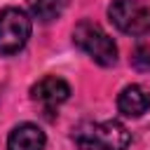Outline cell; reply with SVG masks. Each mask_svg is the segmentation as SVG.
<instances>
[{"mask_svg": "<svg viewBox=\"0 0 150 150\" xmlns=\"http://www.w3.org/2000/svg\"><path fill=\"white\" fill-rule=\"evenodd\" d=\"M108 16L117 30L127 35H148L150 33V7L138 0H112Z\"/></svg>", "mask_w": 150, "mask_h": 150, "instance_id": "3957f363", "label": "cell"}, {"mask_svg": "<svg viewBox=\"0 0 150 150\" xmlns=\"http://www.w3.org/2000/svg\"><path fill=\"white\" fill-rule=\"evenodd\" d=\"M77 150H127L131 134L117 120L105 122H84L73 131Z\"/></svg>", "mask_w": 150, "mask_h": 150, "instance_id": "6da1fadb", "label": "cell"}, {"mask_svg": "<svg viewBox=\"0 0 150 150\" xmlns=\"http://www.w3.org/2000/svg\"><path fill=\"white\" fill-rule=\"evenodd\" d=\"M68 96H70V84L56 75H47L30 87V98L40 101L42 105H49V108L68 101Z\"/></svg>", "mask_w": 150, "mask_h": 150, "instance_id": "5b68a950", "label": "cell"}, {"mask_svg": "<svg viewBox=\"0 0 150 150\" xmlns=\"http://www.w3.org/2000/svg\"><path fill=\"white\" fill-rule=\"evenodd\" d=\"M73 42L87 54L91 56L98 66H112L117 61V45L112 42V38L94 21H80L73 28Z\"/></svg>", "mask_w": 150, "mask_h": 150, "instance_id": "7a4b0ae2", "label": "cell"}, {"mask_svg": "<svg viewBox=\"0 0 150 150\" xmlns=\"http://www.w3.org/2000/svg\"><path fill=\"white\" fill-rule=\"evenodd\" d=\"M117 108L127 117H141L150 108V91L141 84H127L117 96Z\"/></svg>", "mask_w": 150, "mask_h": 150, "instance_id": "8992f818", "label": "cell"}, {"mask_svg": "<svg viewBox=\"0 0 150 150\" xmlns=\"http://www.w3.org/2000/svg\"><path fill=\"white\" fill-rule=\"evenodd\" d=\"M131 63L138 68V70H150V49L148 47H138L131 56Z\"/></svg>", "mask_w": 150, "mask_h": 150, "instance_id": "9c48e42d", "label": "cell"}, {"mask_svg": "<svg viewBox=\"0 0 150 150\" xmlns=\"http://www.w3.org/2000/svg\"><path fill=\"white\" fill-rule=\"evenodd\" d=\"M30 38V19L19 7L0 12V54H16Z\"/></svg>", "mask_w": 150, "mask_h": 150, "instance_id": "277c9868", "label": "cell"}, {"mask_svg": "<svg viewBox=\"0 0 150 150\" xmlns=\"http://www.w3.org/2000/svg\"><path fill=\"white\" fill-rule=\"evenodd\" d=\"M63 5H66V0H30V12L38 21L49 23L56 16H61Z\"/></svg>", "mask_w": 150, "mask_h": 150, "instance_id": "ba28073f", "label": "cell"}, {"mask_svg": "<svg viewBox=\"0 0 150 150\" xmlns=\"http://www.w3.org/2000/svg\"><path fill=\"white\" fill-rule=\"evenodd\" d=\"M45 131L30 122H23L12 129L7 138V150H45Z\"/></svg>", "mask_w": 150, "mask_h": 150, "instance_id": "52a82bcc", "label": "cell"}]
</instances>
